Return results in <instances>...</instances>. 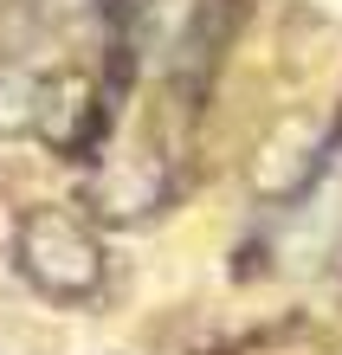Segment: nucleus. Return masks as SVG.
Wrapping results in <instances>:
<instances>
[{
  "mask_svg": "<svg viewBox=\"0 0 342 355\" xmlns=\"http://www.w3.org/2000/svg\"><path fill=\"white\" fill-rule=\"evenodd\" d=\"M19 271L46 291V297H91L103 284V252L97 239L84 233L71 214H58V207H33L26 220H19Z\"/></svg>",
  "mask_w": 342,
  "mask_h": 355,
  "instance_id": "obj_1",
  "label": "nucleus"
},
{
  "mask_svg": "<svg viewBox=\"0 0 342 355\" xmlns=\"http://www.w3.org/2000/svg\"><path fill=\"white\" fill-rule=\"evenodd\" d=\"M46 116V85L26 65H0V136H33Z\"/></svg>",
  "mask_w": 342,
  "mask_h": 355,
  "instance_id": "obj_2",
  "label": "nucleus"
}]
</instances>
